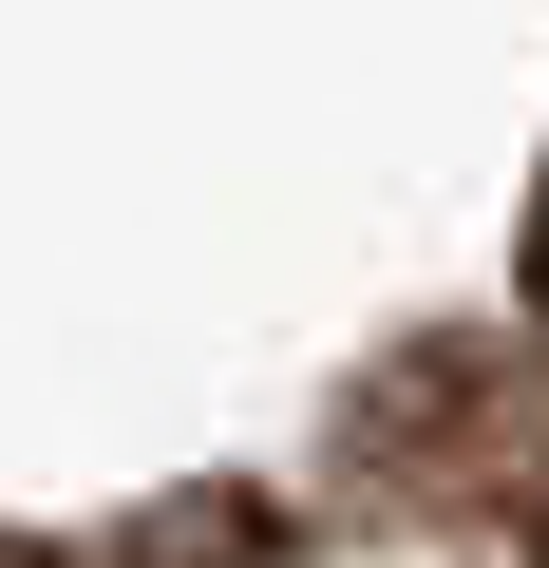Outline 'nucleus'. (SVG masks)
Here are the masks:
<instances>
[{
	"mask_svg": "<svg viewBox=\"0 0 549 568\" xmlns=\"http://www.w3.org/2000/svg\"><path fill=\"white\" fill-rule=\"evenodd\" d=\"M530 323H549V190H530Z\"/></svg>",
	"mask_w": 549,
	"mask_h": 568,
	"instance_id": "nucleus-1",
	"label": "nucleus"
}]
</instances>
